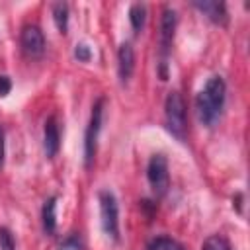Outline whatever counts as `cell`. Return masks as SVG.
Returning a JSON list of instances; mask_svg holds the SVG:
<instances>
[{
  "mask_svg": "<svg viewBox=\"0 0 250 250\" xmlns=\"http://www.w3.org/2000/svg\"><path fill=\"white\" fill-rule=\"evenodd\" d=\"M225 100H227V84H225L223 76L215 74L197 92L195 109H197L199 121L203 125H207V127H213L221 119V113H223V107H225Z\"/></svg>",
  "mask_w": 250,
  "mask_h": 250,
  "instance_id": "obj_1",
  "label": "cell"
},
{
  "mask_svg": "<svg viewBox=\"0 0 250 250\" xmlns=\"http://www.w3.org/2000/svg\"><path fill=\"white\" fill-rule=\"evenodd\" d=\"M164 121H166V129L174 137H178V139L186 137L188 109H186V102L178 90L168 92V96L164 100Z\"/></svg>",
  "mask_w": 250,
  "mask_h": 250,
  "instance_id": "obj_2",
  "label": "cell"
},
{
  "mask_svg": "<svg viewBox=\"0 0 250 250\" xmlns=\"http://www.w3.org/2000/svg\"><path fill=\"white\" fill-rule=\"evenodd\" d=\"M104 107H105V98L100 96L90 111V119L86 125V133H84V166L90 168L94 164L96 152H98V137L102 131V119H104Z\"/></svg>",
  "mask_w": 250,
  "mask_h": 250,
  "instance_id": "obj_3",
  "label": "cell"
},
{
  "mask_svg": "<svg viewBox=\"0 0 250 250\" xmlns=\"http://www.w3.org/2000/svg\"><path fill=\"white\" fill-rule=\"evenodd\" d=\"M176 25H178V14L174 8L164 6L162 10V18H160V35H158V47H160V62H158V70H160V78L166 80L168 70H166V59L170 55L172 43H174V33H176Z\"/></svg>",
  "mask_w": 250,
  "mask_h": 250,
  "instance_id": "obj_4",
  "label": "cell"
},
{
  "mask_svg": "<svg viewBox=\"0 0 250 250\" xmlns=\"http://www.w3.org/2000/svg\"><path fill=\"white\" fill-rule=\"evenodd\" d=\"M98 201H100V221H102V229L104 232L111 238V240H119V205L117 199L113 195V191L109 189H102L98 193Z\"/></svg>",
  "mask_w": 250,
  "mask_h": 250,
  "instance_id": "obj_5",
  "label": "cell"
},
{
  "mask_svg": "<svg viewBox=\"0 0 250 250\" xmlns=\"http://www.w3.org/2000/svg\"><path fill=\"white\" fill-rule=\"evenodd\" d=\"M146 178L150 184V189L156 197H164L170 188V172H168V160L164 154H152L146 166Z\"/></svg>",
  "mask_w": 250,
  "mask_h": 250,
  "instance_id": "obj_6",
  "label": "cell"
},
{
  "mask_svg": "<svg viewBox=\"0 0 250 250\" xmlns=\"http://www.w3.org/2000/svg\"><path fill=\"white\" fill-rule=\"evenodd\" d=\"M20 45L21 51L29 59H39L45 53V35L39 25L35 23H25L20 31Z\"/></svg>",
  "mask_w": 250,
  "mask_h": 250,
  "instance_id": "obj_7",
  "label": "cell"
},
{
  "mask_svg": "<svg viewBox=\"0 0 250 250\" xmlns=\"http://www.w3.org/2000/svg\"><path fill=\"white\" fill-rule=\"evenodd\" d=\"M61 148V125L57 113H51L43 125V150L47 158H55Z\"/></svg>",
  "mask_w": 250,
  "mask_h": 250,
  "instance_id": "obj_8",
  "label": "cell"
},
{
  "mask_svg": "<svg viewBox=\"0 0 250 250\" xmlns=\"http://www.w3.org/2000/svg\"><path fill=\"white\" fill-rule=\"evenodd\" d=\"M191 6L195 10H199L207 20H211L217 25H227V21H229V12H227V4L225 2H217V0H195V2H191Z\"/></svg>",
  "mask_w": 250,
  "mask_h": 250,
  "instance_id": "obj_9",
  "label": "cell"
},
{
  "mask_svg": "<svg viewBox=\"0 0 250 250\" xmlns=\"http://www.w3.org/2000/svg\"><path fill=\"white\" fill-rule=\"evenodd\" d=\"M135 72V49L129 41H123L117 49V74L121 84H127Z\"/></svg>",
  "mask_w": 250,
  "mask_h": 250,
  "instance_id": "obj_10",
  "label": "cell"
},
{
  "mask_svg": "<svg viewBox=\"0 0 250 250\" xmlns=\"http://www.w3.org/2000/svg\"><path fill=\"white\" fill-rule=\"evenodd\" d=\"M57 201H59V197L51 195L45 199L43 209H41V225H43L45 234H49V236H53L57 230Z\"/></svg>",
  "mask_w": 250,
  "mask_h": 250,
  "instance_id": "obj_11",
  "label": "cell"
},
{
  "mask_svg": "<svg viewBox=\"0 0 250 250\" xmlns=\"http://www.w3.org/2000/svg\"><path fill=\"white\" fill-rule=\"evenodd\" d=\"M129 21H131L133 31L141 33L143 27H145V21H146V6L141 4V2L131 4V8H129Z\"/></svg>",
  "mask_w": 250,
  "mask_h": 250,
  "instance_id": "obj_12",
  "label": "cell"
},
{
  "mask_svg": "<svg viewBox=\"0 0 250 250\" xmlns=\"http://www.w3.org/2000/svg\"><path fill=\"white\" fill-rule=\"evenodd\" d=\"M146 250H186V248H184V244L178 242L176 238L166 236V234H160V236H154V238L148 242Z\"/></svg>",
  "mask_w": 250,
  "mask_h": 250,
  "instance_id": "obj_13",
  "label": "cell"
},
{
  "mask_svg": "<svg viewBox=\"0 0 250 250\" xmlns=\"http://www.w3.org/2000/svg\"><path fill=\"white\" fill-rule=\"evenodd\" d=\"M53 20L61 33H66L68 29V4L66 2H55L53 4Z\"/></svg>",
  "mask_w": 250,
  "mask_h": 250,
  "instance_id": "obj_14",
  "label": "cell"
},
{
  "mask_svg": "<svg viewBox=\"0 0 250 250\" xmlns=\"http://www.w3.org/2000/svg\"><path fill=\"white\" fill-rule=\"evenodd\" d=\"M201 250H232V246L223 234H211L203 240Z\"/></svg>",
  "mask_w": 250,
  "mask_h": 250,
  "instance_id": "obj_15",
  "label": "cell"
},
{
  "mask_svg": "<svg viewBox=\"0 0 250 250\" xmlns=\"http://www.w3.org/2000/svg\"><path fill=\"white\" fill-rule=\"evenodd\" d=\"M59 250H84V242H82L80 234L70 232L68 236L62 238V242L59 244Z\"/></svg>",
  "mask_w": 250,
  "mask_h": 250,
  "instance_id": "obj_16",
  "label": "cell"
},
{
  "mask_svg": "<svg viewBox=\"0 0 250 250\" xmlns=\"http://www.w3.org/2000/svg\"><path fill=\"white\" fill-rule=\"evenodd\" d=\"M0 250H16V240L8 227H0Z\"/></svg>",
  "mask_w": 250,
  "mask_h": 250,
  "instance_id": "obj_17",
  "label": "cell"
},
{
  "mask_svg": "<svg viewBox=\"0 0 250 250\" xmlns=\"http://www.w3.org/2000/svg\"><path fill=\"white\" fill-rule=\"evenodd\" d=\"M74 57H76L80 62H88V61L92 59V51H90V47H88L86 43H76V47H74Z\"/></svg>",
  "mask_w": 250,
  "mask_h": 250,
  "instance_id": "obj_18",
  "label": "cell"
},
{
  "mask_svg": "<svg viewBox=\"0 0 250 250\" xmlns=\"http://www.w3.org/2000/svg\"><path fill=\"white\" fill-rule=\"evenodd\" d=\"M10 90H12V80H10V76L0 74V96H2V98L8 96Z\"/></svg>",
  "mask_w": 250,
  "mask_h": 250,
  "instance_id": "obj_19",
  "label": "cell"
},
{
  "mask_svg": "<svg viewBox=\"0 0 250 250\" xmlns=\"http://www.w3.org/2000/svg\"><path fill=\"white\" fill-rule=\"evenodd\" d=\"M2 162H4V129L0 125V168H2Z\"/></svg>",
  "mask_w": 250,
  "mask_h": 250,
  "instance_id": "obj_20",
  "label": "cell"
}]
</instances>
